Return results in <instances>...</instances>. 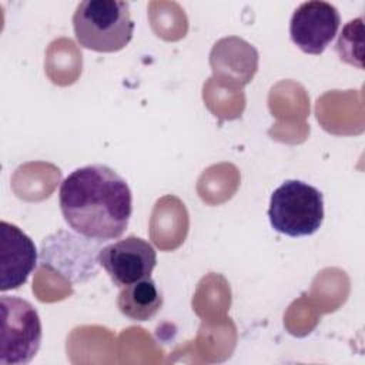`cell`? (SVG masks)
I'll use <instances>...</instances> for the list:
<instances>
[{
	"instance_id": "cell-1",
	"label": "cell",
	"mask_w": 365,
	"mask_h": 365,
	"mask_svg": "<svg viewBox=\"0 0 365 365\" xmlns=\"http://www.w3.org/2000/svg\"><path fill=\"white\" fill-rule=\"evenodd\" d=\"M58 204L70 228L100 242L121 237L133 212L127 181L104 164L71 171L60 185Z\"/></svg>"
},
{
	"instance_id": "cell-2",
	"label": "cell",
	"mask_w": 365,
	"mask_h": 365,
	"mask_svg": "<svg viewBox=\"0 0 365 365\" xmlns=\"http://www.w3.org/2000/svg\"><path fill=\"white\" fill-rule=\"evenodd\" d=\"M73 29L84 48L97 53L120 51L134 33L130 4L120 0H84L76 7Z\"/></svg>"
},
{
	"instance_id": "cell-3",
	"label": "cell",
	"mask_w": 365,
	"mask_h": 365,
	"mask_svg": "<svg viewBox=\"0 0 365 365\" xmlns=\"http://www.w3.org/2000/svg\"><path fill=\"white\" fill-rule=\"evenodd\" d=\"M268 217L271 227L297 238L315 234L324 221L322 192L299 180H287L274 190Z\"/></svg>"
},
{
	"instance_id": "cell-4",
	"label": "cell",
	"mask_w": 365,
	"mask_h": 365,
	"mask_svg": "<svg viewBox=\"0 0 365 365\" xmlns=\"http://www.w3.org/2000/svg\"><path fill=\"white\" fill-rule=\"evenodd\" d=\"M0 314V364H29L41 344L43 331L38 312L23 298L1 295Z\"/></svg>"
},
{
	"instance_id": "cell-5",
	"label": "cell",
	"mask_w": 365,
	"mask_h": 365,
	"mask_svg": "<svg viewBox=\"0 0 365 365\" xmlns=\"http://www.w3.org/2000/svg\"><path fill=\"white\" fill-rule=\"evenodd\" d=\"M97 262L106 269L113 284L123 288L151 275L157 264V252L148 241L128 235L101 247Z\"/></svg>"
},
{
	"instance_id": "cell-6",
	"label": "cell",
	"mask_w": 365,
	"mask_h": 365,
	"mask_svg": "<svg viewBox=\"0 0 365 365\" xmlns=\"http://www.w3.org/2000/svg\"><path fill=\"white\" fill-rule=\"evenodd\" d=\"M341 17L328 1L311 0L301 3L292 13L289 36L292 43L307 54L319 56L338 33Z\"/></svg>"
},
{
	"instance_id": "cell-7",
	"label": "cell",
	"mask_w": 365,
	"mask_h": 365,
	"mask_svg": "<svg viewBox=\"0 0 365 365\" xmlns=\"http://www.w3.org/2000/svg\"><path fill=\"white\" fill-rule=\"evenodd\" d=\"M0 289L1 292L20 288L37 265V248L33 240L17 225L1 221Z\"/></svg>"
},
{
	"instance_id": "cell-8",
	"label": "cell",
	"mask_w": 365,
	"mask_h": 365,
	"mask_svg": "<svg viewBox=\"0 0 365 365\" xmlns=\"http://www.w3.org/2000/svg\"><path fill=\"white\" fill-rule=\"evenodd\" d=\"M120 312L133 321H148L163 307V295L155 281L148 277L125 285L117 297Z\"/></svg>"
}]
</instances>
